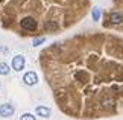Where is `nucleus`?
Returning a JSON list of instances; mask_svg holds the SVG:
<instances>
[{
  "instance_id": "obj_11",
  "label": "nucleus",
  "mask_w": 123,
  "mask_h": 120,
  "mask_svg": "<svg viewBox=\"0 0 123 120\" xmlns=\"http://www.w3.org/2000/svg\"><path fill=\"white\" fill-rule=\"evenodd\" d=\"M20 120H37V117H34V114H31V113H25V114H21Z\"/></svg>"
},
{
  "instance_id": "obj_6",
  "label": "nucleus",
  "mask_w": 123,
  "mask_h": 120,
  "mask_svg": "<svg viewBox=\"0 0 123 120\" xmlns=\"http://www.w3.org/2000/svg\"><path fill=\"white\" fill-rule=\"evenodd\" d=\"M110 20H111L112 25H120V23H123V15L119 12H112L110 15Z\"/></svg>"
},
{
  "instance_id": "obj_2",
  "label": "nucleus",
  "mask_w": 123,
  "mask_h": 120,
  "mask_svg": "<svg viewBox=\"0 0 123 120\" xmlns=\"http://www.w3.org/2000/svg\"><path fill=\"white\" fill-rule=\"evenodd\" d=\"M14 113H15L14 105H11V103H2L0 105V117H3V119L12 117Z\"/></svg>"
},
{
  "instance_id": "obj_4",
  "label": "nucleus",
  "mask_w": 123,
  "mask_h": 120,
  "mask_svg": "<svg viewBox=\"0 0 123 120\" xmlns=\"http://www.w3.org/2000/svg\"><path fill=\"white\" fill-rule=\"evenodd\" d=\"M23 82L26 85H35L38 82V75H37L35 71H27V73H25V76H23Z\"/></svg>"
},
{
  "instance_id": "obj_10",
  "label": "nucleus",
  "mask_w": 123,
  "mask_h": 120,
  "mask_svg": "<svg viewBox=\"0 0 123 120\" xmlns=\"http://www.w3.org/2000/svg\"><path fill=\"white\" fill-rule=\"evenodd\" d=\"M44 27L47 31H55V29H58V25H56L55 21H49V23H46Z\"/></svg>"
},
{
  "instance_id": "obj_7",
  "label": "nucleus",
  "mask_w": 123,
  "mask_h": 120,
  "mask_svg": "<svg viewBox=\"0 0 123 120\" xmlns=\"http://www.w3.org/2000/svg\"><path fill=\"white\" fill-rule=\"evenodd\" d=\"M9 71H11V69H9V65L6 64V62H0V75H8Z\"/></svg>"
},
{
  "instance_id": "obj_3",
  "label": "nucleus",
  "mask_w": 123,
  "mask_h": 120,
  "mask_svg": "<svg viewBox=\"0 0 123 120\" xmlns=\"http://www.w3.org/2000/svg\"><path fill=\"white\" fill-rule=\"evenodd\" d=\"M20 26L25 31H35L37 29V20H34L32 17H25L20 21Z\"/></svg>"
},
{
  "instance_id": "obj_9",
  "label": "nucleus",
  "mask_w": 123,
  "mask_h": 120,
  "mask_svg": "<svg viewBox=\"0 0 123 120\" xmlns=\"http://www.w3.org/2000/svg\"><path fill=\"white\" fill-rule=\"evenodd\" d=\"M44 41H46V38H44V37L34 38V40H32V46H34V47H38V46H40V44H43Z\"/></svg>"
},
{
  "instance_id": "obj_12",
  "label": "nucleus",
  "mask_w": 123,
  "mask_h": 120,
  "mask_svg": "<svg viewBox=\"0 0 123 120\" xmlns=\"http://www.w3.org/2000/svg\"><path fill=\"white\" fill-rule=\"evenodd\" d=\"M0 87H2V82H0Z\"/></svg>"
},
{
  "instance_id": "obj_8",
  "label": "nucleus",
  "mask_w": 123,
  "mask_h": 120,
  "mask_svg": "<svg viewBox=\"0 0 123 120\" xmlns=\"http://www.w3.org/2000/svg\"><path fill=\"white\" fill-rule=\"evenodd\" d=\"M100 14H102V12H100V8H97V6H96V8L93 9V12H91L93 20H94V21H97L99 18H100Z\"/></svg>"
},
{
  "instance_id": "obj_5",
  "label": "nucleus",
  "mask_w": 123,
  "mask_h": 120,
  "mask_svg": "<svg viewBox=\"0 0 123 120\" xmlns=\"http://www.w3.org/2000/svg\"><path fill=\"white\" fill-rule=\"evenodd\" d=\"M35 114L43 117V119H47V117H50L52 111H50V108H47V107H37L35 108Z\"/></svg>"
},
{
  "instance_id": "obj_1",
  "label": "nucleus",
  "mask_w": 123,
  "mask_h": 120,
  "mask_svg": "<svg viewBox=\"0 0 123 120\" xmlns=\"http://www.w3.org/2000/svg\"><path fill=\"white\" fill-rule=\"evenodd\" d=\"M25 65H26V59H25V56H23V55H15L12 58L11 67L15 71H21L23 69H25Z\"/></svg>"
}]
</instances>
